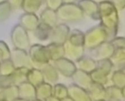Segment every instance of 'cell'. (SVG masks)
Wrapping results in <instances>:
<instances>
[{
    "label": "cell",
    "instance_id": "74e56055",
    "mask_svg": "<svg viewBox=\"0 0 125 101\" xmlns=\"http://www.w3.org/2000/svg\"><path fill=\"white\" fill-rule=\"evenodd\" d=\"M111 1L118 12L122 11L125 8V0H116V1Z\"/></svg>",
    "mask_w": 125,
    "mask_h": 101
},
{
    "label": "cell",
    "instance_id": "7c38bea8",
    "mask_svg": "<svg viewBox=\"0 0 125 101\" xmlns=\"http://www.w3.org/2000/svg\"><path fill=\"white\" fill-rule=\"evenodd\" d=\"M63 48L64 57L74 63L78 61L81 58H82L84 56L86 51L83 46L73 45L67 41H66L64 43Z\"/></svg>",
    "mask_w": 125,
    "mask_h": 101
},
{
    "label": "cell",
    "instance_id": "f1b7e54d",
    "mask_svg": "<svg viewBox=\"0 0 125 101\" xmlns=\"http://www.w3.org/2000/svg\"><path fill=\"white\" fill-rule=\"evenodd\" d=\"M42 1L41 0H23L21 4V9L24 13L35 14L41 7Z\"/></svg>",
    "mask_w": 125,
    "mask_h": 101
},
{
    "label": "cell",
    "instance_id": "cb8c5ba5",
    "mask_svg": "<svg viewBox=\"0 0 125 101\" xmlns=\"http://www.w3.org/2000/svg\"><path fill=\"white\" fill-rule=\"evenodd\" d=\"M48 51L50 60L52 62L56 61L61 58L64 57V48L63 45H57L54 43H50L48 45H45Z\"/></svg>",
    "mask_w": 125,
    "mask_h": 101
},
{
    "label": "cell",
    "instance_id": "603a6c76",
    "mask_svg": "<svg viewBox=\"0 0 125 101\" xmlns=\"http://www.w3.org/2000/svg\"><path fill=\"white\" fill-rule=\"evenodd\" d=\"M52 28L40 21L35 30L33 32L34 37L40 41H45L49 40Z\"/></svg>",
    "mask_w": 125,
    "mask_h": 101
},
{
    "label": "cell",
    "instance_id": "b9f144b4",
    "mask_svg": "<svg viewBox=\"0 0 125 101\" xmlns=\"http://www.w3.org/2000/svg\"><path fill=\"white\" fill-rule=\"evenodd\" d=\"M14 101H24V100H22V99H20V98H18V99L15 100Z\"/></svg>",
    "mask_w": 125,
    "mask_h": 101
},
{
    "label": "cell",
    "instance_id": "8992f818",
    "mask_svg": "<svg viewBox=\"0 0 125 101\" xmlns=\"http://www.w3.org/2000/svg\"><path fill=\"white\" fill-rule=\"evenodd\" d=\"M11 42L15 48L26 51L30 47V40L26 32L19 24L15 25L10 33Z\"/></svg>",
    "mask_w": 125,
    "mask_h": 101
},
{
    "label": "cell",
    "instance_id": "5b68a950",
    "mask_svg": "<svg viewBox=\"0 0 125 101\" xmlns=\"http://www.w3.org/2000/svg\"><path fill=\"white\" fill-rule=\"evenodd\" d=\"M97 62L96 69L90 73L92 82L104 86L108 82V76L111 73L114 67L109 59L102 60Z\"/></svg>",
    "mask_w": 125,
    "mask_h": 101
},
{
    "label": "cell",
    "instance_id": "6da1fadb",
    "mask_svg": "<svg viewBox=\"0 0 125 101\" xmlns=\"http://www.w3.org/2000/svg\"><path fill=\"white\" fill-rule=\"evenodd\" d=\"M100 25L105 29L108 41H111L117 35L119 29V13L111 1L97 2Z\"/></svg>",
    "mask_w": 125,
    "mask_h": 101
},
{
    "label": "cell",
    "instance_id": "60d3db41",
    "mask_svg": "<svg viewBox=\"0 0 125 101\" xmlns=\"http://www.w3.org/2000/svg\"><path fill=\"white\" fill-rule=\"evenodd\" d=\"M60 101H73L71 98H70L68 96L67 97V98H64V99H62V100H60Z\"/></svg>",
    "mask_w": 125,
    "mask_h": 101
},
{
    "label": "cell",
    "instance_id": "e0dca14e",
    "mask_svg": "<svg viewBox=\"0 0 125 101\" xmlns=\"http://www.w3.org/2000/svg\"><path fill=\"white\" fill-rule=\"evenodd\" d=\"M92 101H105L106 100V91L104 86L94 83L91 84L89 88L86 90Z\"/></svg>",
    "mask_w": 125,
    "mask_h": 101
},
{
    "label": "cell",
    "instance_id": "bcb514c9",
    "mask_svg": "<svg viewBox=\"0 0 125 101\" xmlns=\"http://www.w3.org/2000/svg\"><path fill=\"white\" fill-rule=\"evenodd\" d=\"M0 2H1V1H0Z\"/></svg>",
    "mask_w": 125,
    "mask_h": 101
},
{
    "label": "cell",
    "instance_id": "d6986e66",
    "mask_svg": "<svg viewBox=\"0 0 125 101\" xmlns=\"http://www.w3.org/2000/svg\"><path fill=\"white\" fill-rule=\"evenodd\" d=\"M68 97L73 101H92L86 90L74 84L67 87Z\"/></svg>",
    "mask_w": 125,
    "mask_h": 101
},
{
    "label": "cell",
    "instance_id": "1f68e13d",
    "mask_svg": "<svg viewBox=\"0 0 125 101\" xmlns=\"http://www.w3.org/2000/svg\"><path fill=\"white\" fill-rule=\"evenodd\" d=\"M12 10L8 1H1L0 2V23L7 20Z\"/></svg>",
    "mask_w": 125,
    "mask_h": 101
},
{
    "label": "cell",
    "instance_id": "d4e9b609",
    "mask_svg": "<svg viewBox=\"0 0 125 101\" xmlns=\"http://www.w3.org/2000/svg\"><path fill=\"white\" fill-rule=\"evenodd\" d=\"M26 81L31 84L34 87H37L42 83H43V77L40 70L37 68H32L28 71L26 76Z\"/></svg>",
    "mask_w": 125,
    "mask_h": 101
},
{
    "label": "cell",
    "instance_id": "44dd1931",
    "mask_svg": "<svg viewBox=\"0 0 125 101\" xmlns=\"http://www.w3.org/2000/svg\"><path fill=\"white\" fill-rule=\"evenodd\" d=\"M40 21L48 25L51 28L54 27L58 24V18L56 15V12L45 8L43 10L40 15Z\"/></svg>",
    "mask_w": 125,
    "mask_h": 101
},
{
    "label": "cell",
    "instance_id": "484cf974",
    "mask_svg": "<svg viewBox=\"0 0 125 101\" xmlns=\"http://www.w3.org/2000/svg\"><path fill=\"white\" fill-rule=\"evenodd\" d=\"M35 89L37 100L44 101L52 96V86L48 84L43 82L35 87Z\"/></svg>",
    "mask_w": 125,
    "mask_h": 101
},
{
    "label": "cell",
    "instance_id": "7dc6e473",
    "mask_svg": "<svg viewBox=\"0 0 125 101\" xmlns=\"http://www.w3.org/2000/svg\"></svg>",
    "mask_w": 125,
    "mask_h": 101
},
{
    "label": "cell",
    "instance_id": "7402d4cb",
    "mask_svg": "<svg viewBox=\"0 0 125 101\" xmlns=\"http://www.w3.org/2000/svg\"><path fill=\"white\" fill-rule=\"evenodd\" d=\"M109 60L114 67L118 68L116 70H125V48L115 49Z\"/></svg>",
    "mask_w": 125,
    "mask_h": 101
},
{
    "label": "cell",
    "instance_id": "2e32d148",
    "mask_svg": "<svg viewBox=\"0 0 125 101\" xmlns=\"http://www.w3.org/2000/svg\"><path fill=\"white\" fill-rule=\"evenodd\" d=\"M72 79L74 82V85L85 90H87L92 84L90 74L80 70H76L72 76Z\"/></svg>",
    "mask_w": 125,
    "mask_h": 101
},
{
    "label": "cell",
    "instance_id": "8d00e7d4",
    "mask_svg": "<svg viewBox=\"0 0 125 101\" xmlns=\"http://www.w3.org/2000/svg\"><path fill=\"white\" fill-rule=\"evenodd\" d=\"M114 49L125 48V39L122 37H116L111 41H109Z\"/></svg>",
    "mask_w": 125,
    "mask_h": 101
},
{
    "label": "cell",
    "instance_id": "5bb4252c",
    "mask_svg": "<svg viewBox=\"0 0 125 101\" xmlns=\"http://www.w3.org/2000/svg\"><path fill=\"white\" fill-rule=\"evenodd\" d=\"M39 23L40 19L36 14L23 13L19 18V25L26 32H34Z\"/></svg>",
    "mask_w": 125,
    "mask_h": 101
},
{
    "label": "cell",
    "instance_id": "d6a6232c",
    "mask_svg": "<svg viewBox=\"0 0 125 101\" xmlns=\"http://www.w3.org/2000/svg\"><path fill=\"white\" fill-rule=\"evenodd\" d=\"M52 96L54 98L62 100L68 96L67 87H66L63 84H55L53 87H52Z\"/></svg>",
    "mask_w": 125,
    "mask_h": 101
},
{
    "label": "cell",
    "instance_id": "f6af8a7d",
    "mask_svg": "<svg viewBox=\"0 0 125 101\" xmlns=\"http://www.w3.org/2000/svg\"></svg>",
    "mask_w": 125,
    "mask_h": 101
},
{
    "label": "cell",
    "instance_id": "ac0fdd59",
    "mask_svg": "<svg viewBox=\"0 0 125 101\" xmlns=\"http://www.w3.org/2000/svg\"><path fill=\"white\" fill-rule=\"evenodd\" d=\"M43 81L50 85L55 84L59 79V73L53 66V65L48 63L45 65L41 70Z\"/></svg>",
    "mask_w": 125,
    "mask_h": 101
},
{
    "label": "cell",
    "instance_id": "e575fe53",
    "mask_svg": "<svg viewBox=\"0 0 125 101\" xmlns=\"http://www.w3.org/2000/svg\"><path fill=\"white\" fill-rule=\"evenodd\" d=\"M10 51L7 44L3 40H0V62L10 59Z\"/></svg>",
    "mask_w": 125,
    "mask_h": 101
},
{
    "label": "cell",
    "instance_id": "ffe728a7",
    "mask_svg": "<svg viewBox=\"0 0 125 101\" xmlns=\"http://www.w3.org/2000/svg\"><path fill=\"white\" fill-rule=\"evenodd\" d=\"M77 70H82L87 73H91L96 69L97 62L89 56H83L78 61L75 62Z\"/></svg>",
    "mask_w": 125,
    "mask_h": 101
},
{
    "label": "cell",
    "instance_id": "9a60e30c",
    "mask_svg": "<svg viewBox=\"0 0 125 101\" xmlns=\"http://www.w3.org/2000/svg\"><path fill=\"white\" fill-rule=\"evenodd\" d=\"M18 98L26 101H34L36 98V89L27 81L23 82L18 86Z\"/></svg>",
    "mask_w": 125,
    "mask_h": 101
},
{
    "label": "cell",
    "instance_id": "83f0119b",
    "mask_svg": "<svg viewBox=\"0 0 125 101\" xmlns=\"http://www.w3.org/2000/svg\"><path fill=\"white\" fill-rule=\"evenodd\" d=\"M18 98V86L10 87L2 89L0 92V101H14Z\"/></svg>",
    "mask_w": 125,
    "mask_h": 101
},
{
    "label": "cell",
    "instance_id": "7bdbcfd3",
    "mask_svg": "<svg viewBox=\"0 0 125 101\" xmlns=\"http://www.w3.org/2000/svg\"><path fill=\"white\" fill-rule=\"evenodd\" d=\"M108 101H119V100H108Z\"/></svg>",
    "mask_w": 125,
    "mask_h": 101
},
{
    "label": "cell",
    "instance_id": "f546056e",
    "mask_svg": "<svg viewBox=\"0 0 125 101\" xmlns=\"http://www.w3.org/2000/svg\"><path fill=\"white\" fill-rule=\"evenodd\" d=\"M124 90L125 88L120 89L115 86H111L105 88V91H106L105 101L108 100H119V101L123 100L125 98Z\"/></svg>",
    "mask_w": 125,
    "mask_h": 101
},
{
    "label": "cell",
    "instance_id": "ba28073f",
    "mask_svg": "<svg viewBox=\"0 0 125 101\" xmlns=\"http://www.w3.org/2000/svg\"><path fill=\"white\" fill-rule=\"evenodd\" d=\"M10 60L12 62L15 69L25 68L27 70H31L34 68L29 54L26 51L14 48L10 51Z\"/></svg>",
    "mask_w": 125,
    "mask_h": 101
},
{
    "label": "cell",
    "instance_id": "52a82bcc",
    "mask_svg": "<svg viewBox=\"0 0 125 101\" xmlns=\"http://www.w3.org/2000/svg\"><path fill=\"white\" fill-rule=\"evenodd\" d=\"M29 70L25 68L15 69L8 76H0V90L13 86H18L26 81V76Z\"/></svg>",
    "mask_w": 125,
    "mask_h": 101
},
{
    "label": "cell",
    "instance_id": "4fadbf2b",
    "mask_svg": "<svg viewBox=\"0 0 125 101\" xmlns=\"http://www.w3.org/2000/svg\"><path fill=\"white\" fill-rule=\"evenodd\" d=\"M77 4L81 9L84 15H87L94 21H100L97 2L92 0H81Z\"/></svg>",
    "mask_w": 125,
    "mask_h": 101
},
{
    "label": "cell",
    "instance_id": "f35d334b",
    "mask_svg": "<svg viewBox=\"0 0 125 101\" xmlns=\"http://www.w3.org/2000/svg\"><path fill=\"white\" fill-rule=\"evenodd\" d=\"M9 1L12 10L21 8V4H22L21 0H14V1Z\"/></svg>",
    "mask_w": 125,
    "mask_h": 101
},
{
    "label": "cell",
    "instance_id": "7a4b0ae2",
    "mask_svg": "<svg viewBox=\"0 0 125 101\" xmlns=\"http://www.w3.org/2000/svg\"><path fill=\"white\" fill-rule=\"evenodd\" d=\"M58 20L65 23L79 22L84 19V14L79 6L73 1H63L56 11Z\"/></svg>",
    "mask_w": 125,
    "mask_h": 101
},
{
    "label": "cell",
    "instance_id": "277c9868",
    "mask_svg": "<svg viewBox=\"0 0 125 101\" xmlns=\"http://www.w3.org/2000/svg\"><path fill=\"white\" fill-rule=\"evenodd\" d=\"M28 54L34 68L41 70L51 61L46 46L41 44L30 45Z\"/></svg>",
    "mask_w": 125,
    "mask_h": 101
},
{
    "label": "cell",
    "instance_id": "4dcf8cb0",
    "mask_svg": "<svg viewBox=\"0 0 125 101\" xmlns=\"http://www.w3.org/2000/svg\"><path fill=\"white\" fill-rule=\"evenodd\" d=\"M125 70H115L112 75V82L114 84V86L123 89L125 88Z\"/></svg>",
    "mask_w": 125,
    "mask_h": 101
},
{
    "label": "cell",
    "instance_id": "3957f363",
    "mask_svg": "<svg viewBox=\"0 0 125 101\" xmlns=\"http://www.w3.org/2000/svg\"><path fill=\"white\" fill-rule=\"evenodd\" d=\"M105 41H108V36L100 24L90 28L84 33L85 50H92Z\"/></svg>",
    "mask_w": 125,
    "mask_h": 101
},
{
    "label": "cell",
    "instance_id": "8fae6325",
    "mask_svg": "<svg viewBox=\"0 0 125 101\" xmlns=\"http://www.w3.org/2000/svg\"><path fill=\"white\" fill-rule=\"evenodd\" d=\"M53 66L58 73L67 78H70L76 71L77 68L74 62L63 57L56 61L53 62Z\"/></svg>",
    "mask_w": 125,
    "mask_h": 101
},
{
    "label": "cell",
    "instance_id": "4316f807",
    "mask_svg": "<svg viewBox=\"0 0 125 101\" xmlns=\"http://www.w3.org/2000/svg\"><path fill=\"white\" fill-rule=\"evenodd\" d=\"M67 41L73 45L84 47V33L80 29H75L70 31Z\"/></svg>",
    "mask_w": 125,
    "mask_h": 101
},
{
    "label": "cell",
    "instance_id": "ab89813d",
    "mask_svg": "<svg viewBox=\"0 0 125 101\" xmlns=\"http://www.w3.org/2000/svg\"><path fill=\"white\" fill-rule=\"evenodd\" d=\"M60 101V100H59V99H57V98H54L53 96H51L50 98H47L45 101Z\"/></svg>",
    "mask_w": 125,
    "mask_h": 101
},
{
    "label": "cell",
    "instance_id": "836d02e7",
    "mask_svg": "<svg viewBox=\"0 0 125 101\" xmlns=\"http://www.w3.org/2000/svg\"><path fill=\"white\" fill-rule=\"evenodd\" d=\"M15 70L12 62L8 59L0 62V76H8Z\"/></svg>",
    "mask_w": 125,
    "mask_h": 101
},
{
    "label": "cell",
    "instance_id": "9c48e42d",
    "mask_svg": "<svg viewBox=\"0 0 125 101\" xmlns=\"http://www.w3.org/2000/svg\"><path fill=\"white\" fill-rule=\"evenodd\" d=\"M114 50L115 49L111 43L109 41H105L97 47L89 50V57L95 62L109 59L112 56Z\"/></svg>",
    "mask_w": 125,
    "mask_h": 101
},
{
    "label": "cell",
    "instance_id": "30bf717a",
    "mask_svg": "<svg viewBox=\"0 0 125 101\" xmlns=\"http://www.w3.org/2000/svg\"><path fill=\"white\" fill-rule=\"evenodd\" d=\"M70 31L66 23H58L52 28L49 40L51 43L63 45L67 41Z\"/></svg>",
    "mask_w": 125,
    "mask_h": 101
},
{
    "label": "cell",
    "instance_id": "d590c367",
    "mask_svg": "<svg viewBox=\"0 0 125 101\" xmlns=\"http://www.w3.org/2000/svg\"><path fill=\"white\" fill-rule=\"evenodd\" d=\"M63 4L62 0H47L45 1L46 8L56 12Z\"/></svg>",
    "mask_w": 125,
    "mask_h": 101
},
{
    "label": "cell",
    "instance_id": "ee69618b",
    "mask_svg": "<svg viewBox=\"0 0 125 101\" xmlns=\"http://www.w3.org/2000/svg\"><path fill=\"white\" fill-rule=\"evenodd\" d=\"M39 101V100H37V99H36L35 101Z\"/></svg>",
    "mask_w": 125,
    "mask_h": 101
}]
</instances>
